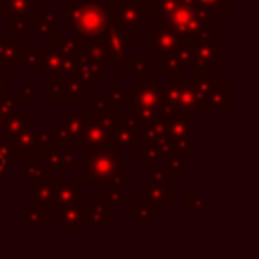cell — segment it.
Returning a JSON list of instances; mask_svg holds the SVG:
<instances>
[{
  "label": "cell",
  "mask_w": 259,
  "mask_h": 259,
  "mask_svg": "<svg viewBox=\"0 0 259 259\" xmlns=\"http://www.w3.org/2000/svg\"><path fill=\"white\" fill-rule=\"evenodd\" d=\"M4 166H6V162H4V156H2V152H0V172L4 170Z\"/></svg>",
  "instance_id": "1"
}]
</instances>
